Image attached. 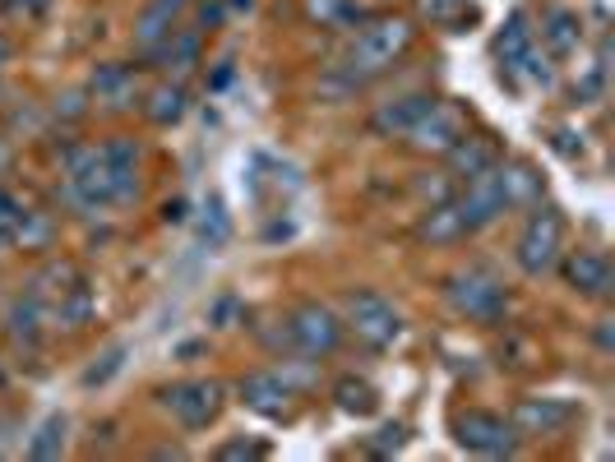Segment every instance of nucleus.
<instances>
[{"instance_id":"nucleus-1","label":"nucleus","mask_w":615,"mask_h":462,"mask_svg":"<svg viewBox=\"0 0 615 462\" xmlns=\"http://www.w3.org/2000/svg\"><path fill=\"white\" fill-rule=\"evenodd\" d=\"M417 29H413V19H403V14H366L362 19V29H356L352 46H347V56H343V74L362 88L366 80H375V74L384 70H394L403 61V51L413 46Z\"/></svg>"},{"instance_id":"nucleus-2","label":"nucleus","mask_w":615,"mask_h":462,"mask_svg":"<svg viewBox=\"0 0 615 462\" xmlns=\"http://www.w3.org/2000/svg\"><path fill=\"white\" fill-rule=\"evenodd\" d=\"M445 296L449 305L463 319L472 324H496L504 311H509V292H504V282L486 269V264H468V269H458L449 282H445Z\"/></svg>"},{"instance_id":"nucleus-3","label":"nucleus","mask_w":615,"mask_h":462,"mask_svg":"<svg viewBox=\"0 0 615 462\" xmlns=\"http://www.w3.org/2000/svg\"><path fill=\"white\" fill-rule=\"evenodd\" d=\"M560 254H565V218L536 203L519 231V241H514V264L528 277H546L560 264Z\"/></svg>"},{"instance_id":"nucleus-4","label":"nucleus","mask_w":615,"mask_h":462,"mask_svg":"<svg viewBox=\"0 0 615 462\" xmlns=\"http://www.w3.org/2000/svg\"><path fill=\"white\" fill-rule=\"evenodd\" d=\"M65 195L88 213L112 209V203H116V176H112L107 158H102L97 148L65 153Z\"/></svg>"},{"instance_id":"nucleus-5","label":"nucleus","mask_w":615,"mask_h":462,"mask_svg":"<svg viewBox=\"0 0 615 462\" xmlns=\"http://www.w3.org/2000/svg\"><path fill=\"white\" fill-rule=\"evenodd\" d=\"M343 328L356 333V343L384 351V347L398 343L403 315L379 292H347V301H343Z\"/></svg>"},{"instance_id":"nucleus-6","label":"nucleus","mask_w":615,"mask_h":462,"mask_svg":"<svg viewBox=\"0 0 615 462\" xmlns=\"http://www.w3.org/2000/svg\"><path fill=\"white\" fill-rule=\"evenodd\" d=\"M454 440L477 458H514L519 453L514 421H504L500 412H481V407H468V412L454 417Z\"/></svg>"},{"instance_id":"nucleus-7","label":"nucleus","mask_w":615,"mask_h":462,"mask_svg":"<svg viewBox=\"0 0 615 462\" xmlns=\"http://www.w3.org/2000/svg\"><path fill=\"white\" fill-rule=\"evenodd\" d=\"M222 402H227V389L218 379H176L163 389V407L176 417V426L186 430H204L222 417Z\"/></svg>"},{"instance_id":"nucleus-8","label":"nucleus","mask_w":615,"mask_h":462,"mask_svg":"<svg viewBox=\"0 0 615 462\" xmlns=\"http://www.w3.org/2000/svg\"><path fill=\"white\" fill-rule=\"evenodd\" d=\"M288 338L301 356H311V361H320V356H333L343 347V319L329 311L324 301H301L296 311L288 315Z\"/></svg>"},{"instance_id":"nucleus-9","label":"nucleus","mask_w":615,"mask_h":462,"mask_svg":"<svg viewBox=\"0 0 615 462\" xmlns=\"http://www.w3.org/2000/svg\"><path fill=\"white\" fill-rule=\"evenodd\" d=\"M463 135H468V116H463V107H454V102H440V97H435L403 139L413 144L417 153H426V158H430V153H440V158H445V153H449L458 139H463Z\"/></svg>"},{"instance_id":"nucleus-10","label":"nucleus","mask_w":615,"mask_h":462,"mask_svg":"<svg viewBox=\"0 0 615 462\" xmlns=\"http://www.w3.org/2000/svg\"><path fill=\"white\" fill-rule=\"evenodd\" d=\"M454 209H458V218H463L468 237H472V231H481V227L500 222V218L509 213L500 167H496V171H486V176H477V181H468L463 195H454Z\"/></svg>"},{"instance_id":"nucleus-11","label":"nucleus","mask_w":615,"mask_h":462,"mask_svg":"<svg viewBox=\"0 0 615 462\" xmlns=\"http://www.w3.org/2000/svg\"><path fill=\"white\" fill-rule=\"evenodd\" d=\"M560 277H565V287L587 296V301H606L611 287H615V273L606 264V254L597 250H570V254H560Z\"/></svg>"},{"instance_id":"nucleus-12","label":"nucleus","mask_w":615,"mask_h":462,"mask_svg":"<svg viewBox=\"0 0 615 462\" xmlns=\"http://www.w3.org/2000/svg\"><path fill=\"white\" fill-rule=\"evenodd\" d=\"M237 393H241V402L250 407V412H260L269 421L292 417V384L283 375H273V370H250V375H241Z\"/></svg>"},{"instance_id":"nucleus-13","label":"nucleus","mask_w":615,"mask_h":462,"mask_svg":"<svg viewBox=\"0 0 615 462\" xmlns=\"http://www.w3.org/2000/svg\"><path fill=\"white\" fill-rule=\"evenodd\" d=\"M509 421H514V430L528 434V440H546V434H560L574 421V407L560 398H523Z\"/></svg>"},{"instance_id":"nucleus-14","label":"nucleus","mask_w":615,"mask_h":462,"mask_svg":"<svg viewBox=\"0 0 615 462\" xmlns=\"http://www.w3.org/2000/svg\"><path fill=\"white\" fill-rule=\"evenodd\" d=\"M445 158H449V176H454V181L468 186V181H477V176L500 167V144L491 135H463L445 153Z\"/></svg>"},{"instance_id":"nucleus-15","label":"nucleus","mask_w":615,"mask_h":462,"mask_svg":"<svg viewBox=\"0 0 615 462\" xmlns=\"http://www.w3.org/2000/svg\"><path fill=\"white\" fill-rule=\"evenodd\" d=\"M88 93L107 112H131L139 102V70L135 65H97L88 80Z\"/></svg>"},{"instance_id":"nucleus-16","label":"nucleus","mask_w":615,"mask_h":462,"mask_svg":"<svg viewBox=\"0 0 615 462\" xmlns=\"http://www.w3.org/2000/svg\"><path fill=\"white\" fill-rule=\"evenodd\" d=\"M430 93H403V97H389V102H379L375 116H371V130L384 135V139H403L407 130L417 125V116L430 107Z\"/></svg>"},{"instance_id":"nucleus-17","label":"nucleus","mask_w":615,"mask_h":462,"mask_svg":"<svg viewBox=\"0 0 615 462\" xmlns=\"http://www.w3.org/2000/svg\"><path fill=\"white\" fill-rule=\"evenodd\" d=\"M199 51H204V38H199V29H176L148 51V61L153 65H163L167 74H190L195 65H199Z\"/></svg>"},{"instance_id":"nucleus-18","label":"nucleus","mask_w":615,"mask_h":462,"mask_svg":"<svg viewBox=\"0 0 615 462\" xmlns=\"http://www.w3.org/2000/svg\"><path fill=\"white\" fill-rule=\"evenodd\" d=\"M463 237H468V227H463V218H458V209H454V195L440 199V203H430L426 218L417 222V241H426V245H454V241H463Z\"/></svg>"},{"instance_id":"nucleus-19","label":"nucleus","mask_w":615,"mask_h":462,"mask_svg":"<svg viewBox=\"0 0 615 462\" xmlns=\"http://www.w3.org/2000/svg\"><path fill=\"white\" fill-rule=\"evenodd\" d=\"M42 324H46V305L33 292H23L10 305V311H6V333H10L19 347H38L42 343Z\"/></svg>"},{"instance_id":"nucleus-20","label":"nucleus","mask_w":615,"mask_h":462,"mask_svg":"<svg viewBox=\"0 0 615 462\" xmlns=\"http://www.w3.org/2000/svg\"><path fill=\"white\" fill-rule=\"evenodd\" d=\"M88 315H93V292H88L84 277L74 282V287L56 305H46V324H56V328H84Z\"/></svg>"},{"instance_id":"nucleus-21","label":"nucleus","mask_w":615,"mask_h":462,"mask_svg":"<svg viewBox=\"0 0 615 462\" xmlns=\"http://www.w3.org/2000/svg\"><path fill=\"white\" fill-rule=\"evenodd\" d=\"M542 38L551 46V56H570V51H578V42H583V23H578L574 10H546Z\"/></svg>"},{"instance_id":"nucleus-22","label":"nucleus","mask_w":615,"mask_h":462,"mask_svg":"<svg viewBox=\"0 0 615 462\" xmlns=\"http://www.w3.org/2000/svg\"><path fill=\"white\" fill-rule=\"evenodd\" d=\"M186 107H190V97H186V84L176 80V84H158L148 93V102H144V112H148V120L153 125H176L186 116Z\"/></svg>"},{"instance_id":"nucleus-23","label":"nucleus","mask_w":615,"mask_h":462,"mask_svg":"<svg viewBox=\"0 0 615 462\" xmlns=\"http://www.w3.org/2000/svg\"><path fill=\"white\" fill-rule=\"evenodd\" d=\"M171 29H176V10L158 6V0H148V6H144V14L135 19V46H139L144 56H148V51L158 46V42H163Z\"/></svg>"},{"instance_id":"nucleus-24","label":"nucleus","mask_w":615,"mask_h":462,"mask_svg":"<svg viewBox=\"0 0 615 462\" xmlns=\"http://www.w3.org/2000/svg\"><path fill=\"white\" fill-rule=\"evenodd\" d=\"M74 282H80V269H74V264H65V260H51L46 269H38V277H33V296L42 301V305H56L70 287H74Z\"/></svg>"},{"instance_id":"nucleus-25","label":"nucleus","mask_w":615,"mask_h":462,"mask_svg":"<svg viewBox=\"0 0 615 462\" xmlns=\"http://www.w3.org/2000/svg\"><path fill=\"white\" fill-rule=\"evenodd\" d=\"M500 181H504L509 209H519V203H536V199H542V176H536L532 167H523V162H514V167H504V162H500Z\"/></svg>"},{"instance_id":"nucleus-26","label":"nucleus","mask_w":615,"mask_h":462,"mask_svg":"<svg viewBox=\"0 0 615 462\" xmlns=\"http://www.w3.org/2000/svg\"><path fill=\"white\" fill-rule=\"evenodd\" d=\"M333 398H338V407H343L347 417H371L375 407H379L375 384L356 379V375H347V379H338V384H333Z\"/></svg>"},{"instance_id":"nucleus-27","label":"nucleus","mask_w":615,"mask_h":462,"mask_svg":"<svg viewBox=\"0 0 615 462\" xmlns=\"http://www.w3.org/2000/svg\"><path fill=\"white\" fill-rule=\"evenodd\" d=\"M528 46H532V29H528V14L519 10V14H509V23L496 33V56H500L509 70H514Z\"/></svg>"},{"instance_id":"nucleus-28","label":"nucleus","mask_w":615,"mask_h":462,"mask_svg":"<svg viewBox=\"0 0 615 462\" xmlns=\"http://www.w3.org/2000/svg\"><path fill=\"white\" fill-rule=\"evenodd\" d=\"M65 430H70V421L65 417H46L38 430H33V440H29V458H38V462H51V458H61L65 453Z\"/></svg>"},{"instance_id":"nucleus-29","label":"nucleus","mask_w":615,"mask_h":462,"mask_svg":"<svg viewBox=\"0 0 615 462\" xmlns=\"http://www.w3.org/2000/svg\"><path fill=\"white\" fill-rule=\"evenodd\" d=\"M305 14H311L320 29H343V23H362L366 19V10H356L352 0H305Z\"/></svg>"},{"instance_id":"nucleus-30","label":"nucleus","mask_w":615,"mask_h":462,"mask_svg":"<svg viewBox=\"0 0 615 462\" xmlns=\"http://www.w3.org/2000/svg\"><path fill=\"white\" fill-rule=\"evenodd\" d=\"M51 237H56V222H51V213L29 209V213L19 218V227H14V237H10V241H19L23 250H42Z\"/></svg>"},{"instance_id":"nucleus-31","label":"nucleus","mask_w":615,"mask_h":462,"mask_svg":"<svg viewBox=\"0 0 615 462\" xmlns=\"http://www.w3.org/2000/svg\"><path fill=\"white\" fill-rule=\"evenodd\" d=\"M204 213H209V218H204L199 237H204V245H209V250H218V245L227 241V231H232V222H227V213H222V199H213Z\"/></svg>"},{"instance_id":"nucleus-32","label":"nucleus","mask_w":615,"mask_h":462,"mask_svg":"<svg viewBox=\"0 0 615 462\" xmlns=\"http://www.w3.org/2000/svg\"><path fill=\"white\" fill-rule=\"evenodd\" d=\"M23 213H29V209H23V199L14 195V190H6V186H0V237H14V227H19V218Z\"/></svg>"},{"instance_id":"nucleus-33","label":"nucleus","mask_w":615,"mask_h":462,"mask_svg":"<svg viewBox=\"0 0 615 462\" xmlns=\"http://www.w3.org/2000/svg\"><path fill=\"white\" fill-rule=\"evenodd\" d=\"M269 444H254V440H232V444H222L218 458L222 462H254V458H264Z\"/></svg>"},{"instance_id":"nucleus-34","label":"nucleus","mask_w":615,"mask_h":462,"mask_svg":"<svg viewBox=\"0 0 615 462\" xmlns=\"http://www.w3.org/2000/svg\"><path fill=\"white\" fill-rule=\"evenodd\" d=\"M121 361H125V347H112L107 356H102V366H93V370L84 375V384H88V389H93V384H107V379L121 370Z\"/></svg>"},{"instance_id":"nucleus-35","label":"nucleus","mask_w":615,"mask_h":462,"mask_svg":"<svg viewBox=\"0 0 615 462\" xmlns=\"http://www.w3.org/2000/svg\"><path fill=\"white\" fill-rule=\"evenodd\" d=\"M0 6H6V14H14V19H38V14L51 10V0H0Z\"/></svg>"},{"instance_id":"nucleus-36","label":"nucleus","mask_w":615,"mask_h":462,"mask_svg":"<svg viewBox=\"0 0 615 462\" xmlns=\"http://www.w3.org/2000/svg\"><path fill=\"white\" fill-rule=\"evenodd\" d=\"M195 6H199V33L204 29H218V23H222V0H195Z\"/></svg>"},{"instance_id":"nucleus-37","label":"nucleus","mask_w":615,"mask_h":462,"mask_svg":"<svg viewBox=\"0 0 615 462\" xmlns=\"http://www.w3.org/2000/svg\"><path fill=\"white\" fill-rule=\"evenodd\" d=\"M463 10V0H421V14L426 19H454Z\"/></svg>"},{"instance_id":"nucleus-38","label":"nucleus","mask_w":615,"mask_h":462,"mask_svg":"<svg viewBox=\"0 0 615 462\" xmlns=\"http://www.w3.org/2000/svg\"><path fill=\"white\" fill-rule=\"evenodd\" d=\"M398 449H403V426H384L375 440V453H398Z\"/></svg>"},{"instance_id":"nucleus-39","label":"nucleus","mask_w":615,"mask_h":462,"mask_svg":"<svg viewBox=\"0 0 615 462\" xmlns=\"http://www.w3.org/2000/svg\"><path fill=\"white\" fill-rule=\"evenodd\" d=\"M597 347L611 351V319H602V328H597Z\"/></svg>"},{"instance_id":"nucleus-40","label":"nucleus","mask_w":615,"mask_h":462,"mask_svg":"<svg viewBox=\"0 0 615 462\" xmlns=\"http://www.w3.org/2000/svg\"><path fill=\"white\" fill-rule=\"evenodd\" d=\"M10 56H14V46H10L6 33H0V65H10Z\"/></svg>"},{"instance_id":"nucleus-41","label":"nucleus","mask_w":615,"mask_h":462,"mask_svg":"<svg viewBox=\"0 0 615 462\" xmlns=\"http://www.w3.org/2000/svg\"><path fill=\"white\" fill-rule=\"evenodd\" d=\"M153 458H186V449H171L167 444V449H153Z\"/></svg>"},{"instance_id":"nucleus-42","label":"nucleus","mask_w":615,"mask_h":462,"mask_svg":"<svg viewBox=\"0 0 615 462\" xmlns=\"http://www.w3.org/2000/svg\"><path fill=\"white\" fill-rule=\"evenodd\" d=\"M158 6H167V10H176V14H181L186 6H195V0H158Z\"/></svg>"},{"instance_id":"nucleus-43","label":"nucleus","mask_w":615,"mask_h":462,"mask_svg":"<svg viewBox=\"0 0 615 462\" xmlns=\"http://www.w3.org/2000/svg\"><path fill=\"white\" fill-rule=\"evenodd\" d=\"M6 162H10V148H6V144H0V171H6Z\"/></svg>"},{"instance_id":"nucleus-44","label":"nucleus","mask_w":615,"mask_h":462,"mask_svg":"<svg viewBox=\"0 0 615 462\" xmlns=\"http://www.w3.org/2000/svg\"><path fill=\"white\" fill-rule=\"evenodd\" d=\"M0 245H6V237H0Z\"/></svg>"}]
</instances>
